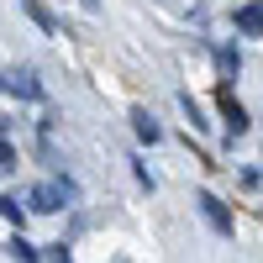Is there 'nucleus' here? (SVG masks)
<instances>
[{"instance_id":"1","label":"nucleus","mask_w":263,"mask_h":263,"mask_svg":"<svg viewBox=\"0 0 263 263\" xmlns=\"http://www.w3.org/2000/svg\"><path fill=\"white\" fill-rule=\"evenodd\" d=\"M195 205H200V221H205L216 237H232V232H237V216H232V205L221 200V195H211V190H195Z\"/></svg>"},{"instance_id":"2","label":"nucleus","mask_w":263,"mask_h":263,"mask_svg":"<svg viewBox=\"0 0 263 263\" xmlns=\"http://www.w3.org/2000/svg\"><path fill=\"white\" fill-rule=\"evenodd\" d=\"M216 111H221V121H227V137H232V142H237V137H248V132H253V116H248V105L237 100V95L227 90V84L216 90Z\"/></svg>"},{"instance_id":"3","label":"nucleus","mask_w":263,"mask_h":263,"mask_svg":"<svg viewBox=\"0 0 263 263\" xmlns=\"http://www.w3.org/2000/svg\"><path fill=\"white\" fill-rule=\"evenodd\" d=\"M69 195H74L69 179H63V184H32V190H27V205H32V216H53V211H63Z\"/></svg>"},{"instance_id":"4","label":"nucleus","mask_w":263,"mask_h":263,"mask_svg":"<svg viewBox=\"0 0 263 263\" xmlns=\"http://www.w3.org/2000/svg\"><path fill=\"white\" fill-rule=\"evenodd\" d=\"M6 90H11L16 100H27V105H42V100H48V90H42L37 69H11V74H6Z\"/></svg>"},{"instance_id":"5","label":"nucleus","mask_w":263,"mask_h":263,"mask_svg":"<svg viewBox=\"0 0 263 263\" xmlns=\"http://www.w3.org/2000/svg\"><path fill=\"white\" fill-rule=\"evenodd\" d=\"M232 27L242 37H263V0H248V6L232 11Z\"/></svg>"},{"instance_id":"6","label":"nucleus","mask_w":263,"mask_h":263,"mask_svg":"<svg viewBox=\"0 0 263 263\" xmlns=\"http://www.w3.org/2000/svg\"><path fill=\"white\" fill-rule=\"evenodd\" d=\"M132 132H137V142H163V126H158V116L147 111V105H132Z\"/></svg>"},{"instance_id":"7","label":"nucleus","mask_w":263,"mask_h":263,"mask_svg":"<svg viewBox=\"0 0 263 263\" xmlns=\"http://www.w3.org/2000/svg\"><path fill=\"white\" fill-rule=\"evenodd\" d=\"M21 11L32 16V27H37V32H48V37H58V16H53L48 6H42V0H21Z\"/></svg>"},{"instance_id":"8","label":"nucleus","mask_w":263,"mask_h":263,"mask_svg":"<svg viewBox=\"0 0 263 263\" xmlns=\"http://www.w3.org/2000/svg\"><path fill=\"white\" fill-rule=\"evenodd\" d=\"M216 69H221L227 79L242 74V53H237V42H221V48H216Z\"/></svg>"},{"instance_id":"9","label":"nucleus","mask_w":263,"mask_h":263,"mask_svg":"<svg viewBox=\"0 0 263 263\" xmlns=\"http://www.w3.org/2000/svg\"><path fill=\"white\" fill-rule=\"evenodd\" d=\"M6 253H11L16 263H37V258H42V248H32V242H27V237H21V227L11 232V242H6Z\"/></svg>"},{"instance_id":"10","label":"nucleus","mask_w":263,"mask_h":263,"mask_svg":"<svg viewBox=\"0 0 263 263\" xmlns=\"http://www.w3.org/2000/svg\"><path fill=\"white\" fill-rule=\"evenodd\" d=\"M0 216H6L11 227H21V221H27V216H32V205H21L16 195H0Z\"/></svg>"},{"instance_id":"11","label":"nucleus","mask_w":263,"mask_h":263,"mask_svg":"<svg viewBox=\"0 0 263 263\" xmlns=\"http://www.w3.org/2000/svg\"><path fill=\"white\" fill-rule=\"evenodd\" d=\"M0 168H16V147L6 137V121H0Z\"/></svg>"},{"instance_id":"12","label":"nucleus","mask_w":263,"mask_h":263,"mask_svg":"<svg viewBox=\"0 0 263 263\" xmlns=\"http://www.w3.org/2000/svg\"><path fill=\"white\" fill-rule=\"evenodd\" d=\"M179 105H184V116H190V126H205V116H200V105H195L190 95H179Z\"/></svg>"},{"instance_id":"13","label":"nucleus","mask_w":263,"mask_h":263,"mask_svg":"<svg viewBox=\"0 0 263 263\" xmlns=\"http://www.w3.org/2000/svg\"><path fill=\"white\" fill-rule=\"evenodd\" d=\"M42 258H53V263H69L74 253H69V242H53V248H42Z\"/></svg>"},{"instance_id":"14","label":"nucleus","mask_w":263,"mask_h":263,"mask_svg":"<svg viewBox=\"0 0 263 263\" xmlns=\"http://www.w3.org/2000/svg\"><path fill=\"white\" fill-rule=\"evenodd\" d=\"M0 90H6V79H0Z\"/></svg>"},{"instance_id":"15","label":"nucleus","mask_w":263,"mask_h":263,"mask_svg":"<svg viewBox=\"0 0 263 263\" xmlns=\"http://www.w3.org/2000/svg\"><path fill=\"white\" fill-rule=\"evenodd\" d=\"M0 174H6V168H0Z\"/></svg>"}]
</instances>
